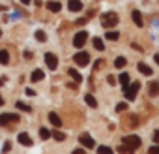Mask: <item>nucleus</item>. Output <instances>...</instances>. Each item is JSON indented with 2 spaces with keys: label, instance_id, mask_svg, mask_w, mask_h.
<instances>
[{
  "label": "nucleus",
  "instance_id": "obj_24",
  "mask_svg": "<svg viewBox=\"0 0 159 154\" xmlns=\"http://www.w3.org/2000/svg\"><path fill=\"white\" fill-rule=\"evenodd\" d=\"M15 107H17V109H21V111H25V113H30V111H32V107H30V105H26V103H23V102H17V103H15Z\"/></svg>",
  "mask_w": 159,
  "mask_h": 154
},
{
  "label": "nucleus",
  "instance_id": "obj_40",
  "mask_svg": "<svg viewBox=\"0 0 159 154\" xmlns=\"http://www.w3.org/2000/svg\"><path fill=\"white\" fill-rule=\"evenodd\" d=\"M4 105V98H2V94H0V107Z\"/></svg>",
  "mask_w": 159,
  "mask_h": 154
},
{
  "label": "nucleus",
  "instance_id": "obj_13",
  "mask_svg": "<svg viewBox=\"0 0 159 154\" xmlns=\"http://www.w3.org/2000/svg\"><path fill=\"white\" fill-rule=\"evenodd\" d=\"M49 120H51V124H52L54 128H60V126H62V118H60L56 113H49Z\"/></svg>",
  "mask_w": 159,
  "mask_h": 154
},
{
  "label": "nucleus",
  "instance_id": "obj_42",
  "mask_svg": "<svg viewBox=\"0 0 159 154\" xmlns=\"http://www.w3.org/2000/svg\"><path fill=\"white\" fill-rule=\"evenodd\" d=\"M21 2H23V4H30V2H32V0H21Z\"/></svg>",
  "mask_w": 159,
  "mask_h": 154
},
{
  "label": "nucleus",
  "instance_id": "obj_23",
  "mask_svg": "<svg viewBox=\"0 0 159 154\" xmlns=\"http://www.w3.org/2000/svg\"><path fill=\"white\" fill-rule=\"evenodd\" d=\"M125 64H127V60H125V58H124V56H118V58H116V60H114V66H116V68H118V70H122V68H124V66H125Z\"/></svg>",
  "mask_w": 159,
  "mask_h": 154
},
{
  "label": "nucleus",
  "instance_id": "obj_5",
  "mask_svg": "<svg viewBox=\"0 0 159 154\" xmlns=\"http://www.w3.org/2000/svg\"><path fill=\"white\" fill-rule=\"evenodd\" d=\"M86 40H88V32H86V30H81V32H77V34H75V38H73V45L81 49V47H84Z\"/></svg>",
  "mask_w": 159,
  "mask_h": 154
},
{
  "label": "nucleus",
  "instance_id": "obj_19",
  "mask_svg": "<svg viewBox=\"0 0 159 154\" xmlns=\"http://www.w3.org/2000/svg\"><path fill=\"white\" fill-rule=\"evenodd\" d=\"M84 102H86L92 109H96V107H98V102H96V98H94L92 94H86V96H84Z\"/></svg>",
  "mask_w": 159,
  "mask_h": 154
},
{
  "label": "nucleus",
  "instance_id": "obj_14",
  "mask_svg": "<svg viewBox=\"0 0 159 154\" xmlns=\"http://www.w3.org/2000/svg\"><path fill=\"white\" fill-rule=\"evenodd\" d=\"M45 77V73H43V70H34L32 71V75H30V79L34 81V83H38V81H41Z\"/></svg>",
  "mask_w": 159,
  "mask_h": 154
},
{
  "label": "nucleus",
  "instance_id": "obj_11",
  "mask_svg": "<svg viewBox=\"0 0 159 154\" xmlns=\"http://www.w3.org/2000/svg\"><path fill=\"white\" fill-rule=\"evenodd\" d=\"M17 139H19V143H21V145H25V147H30V145H32V137H30L26 132H21Z\"/></svg>",
  "mask_w": 159,
  "mask_h": 154
},
{
  "label": "nucleus",
  "instance_id": "obj_38",
  "mask_svg": "<svg viewBox=\"0 0 159 154\" xmlns=\"http://www.w3.org/2000/svg\"><path fill=\"white\" fill-rule=\"evenodd\" d=\"M83 152H84L83 148H75V150H73V154H83Z\"/></svg>",
  "mask_w": 159,
  "mask_h": 154
},
{
  "label": "nucleus",
  "instance_id": "obj_34",
  "mask_svg": "<svg viewBox=\"0 0 159 154\" xmlns=\"http://www.w3.org/2000/svg\"><path fill=\"white\" fill-rule=\"evenodd\" d=\"M153 141H155V143H159V130H155V132H153Z\"/></svg>",
  "mask_w": 159,
  "mask_h": 154
},
{
  "label": "nucleus",
  "instance_id": "obj_18",
  "mask_svg": "<svg viewBox=\"0 0 159 154\" xmlns=\"http://www.w3.org/2000/svg\"><path fill=\"white\" fill-rule=\"evenodd\" d=\"M116 79L120 81V85H122V89H127V85H129V75H127V73H122L120 77H116Z\"/></svg>",
  "mask_w": 159,
  "mask_h": 154
},
{
  "label": "nucleus",
  "instance_id": "obj_15",
  "mask_svg": "<svg viewBox=\"0 0 159 154\" xmlns=\"http://www.w3.org/2000/svg\"><path fill=\"white\" fill-rule=\"evenodd\" d=\"M137 68H139V71H140L142 75H152V68H150L148 64L140 62V64H137Z\"/></svg>",
  "mask_w": 159,
  "mask_h": 154
},
{
  "label": "nucleus",
  "instance_id": "obj_8",
  "mask_svg": "<svg viewBox=\"0 0 159 154\" xmlns=\"http://www.w3.org/2000/svg\"><path fill=\"white\" fill-rule=\"evenodd\" d=\"M79 141H81V145H83L84 148H94V145H96V141H94L92 135H88V133H83L81 137H79Z\"/></svg>",
  "mask_w": 159,
  "mask_h": 154
},
{
  "label": "nucleus",
  "instance_id": "obj_3",
  "mask_svg": "<svg viewBox=\"0 0 159 154\" xmlns=\"http://www.w3.org/2000/svg\"><path fill=\"white\" fill-rule=\"evenodd\" d=\"M139 90H140V83H139V81L127 85V89H124V92H125V100H127V102H133V100L137 98V92H139Z\"/></svg>",
  "mask_w": 159,
  "mask_h": 154
},
{
  "label": "nucleus",
  "instance_id": "obj_33",
  "mask_svg": "<svg viewBox=\"0 0 159 154\" xmlns=\"http://www.w3.org/2000/svg\"><path fill=\"white\" fill-rule=\"evenodd\" d=\"M107 81H109V85H116V77H114V75H109Z\"/></svg>",
  "mask_w": 159,
  "mask_h": 154
},
{
  "label": "nucleus",
  "instance_id": "obj_30",
  "mask_svg": "<svg viewBox=\"0 0 159 154\" xmlns=\"http://www.w3.org/2000/svg\"><path fill=\"white\" fill-rule=\"evenodd\" d=\"M148 152H150V154H159V145L150 147V148H148Z\"/></svg>",
  "mask_w": 159,
  "mask_h": 154
},
{
  "label": "nucleus",
  "instance_id": "obj_12",
  "mask_svg": "<svg viewBox=\"0 0 159 154\" xmlns=\"http://www.w3.org/2000/svg\"><path fill=\"white\" fill-rule=\"evenodd\" d=\"M47 8H49V12H52V13H58V12L62 10V4L56 2V0H51V2H47Z\"/></svg>",
  "mask_w": 159,
  "mask_h": 154
},
{
  "label": "nucleus",
  "instance_id": "obj_36",
  "mask_svg": "<svg viewBox=\"0 0 159 154\" xmlns=\"http://www.w3.org/2000/svg\"><path fill=\"white\" fill-rule=\"evenodd\" d=\"M25 58L30 60V58H32V53H30V51H25Z\"/></svg>",
  "mask_w": 159,
  "mask_h": 154
},
{
  "label": "nucleus",
  "instance_id": "obj_22",
  "mask_svg": "<svg viewBox=\"0 0 159 154\" xmlns=\"http://www.w3.org/2000/svg\"><path fill=\"white\" fill-rule=\"evenodd\" d=\"M105 36H107V40H111V41H116V40L120 38V32H116V30H109Z\"/></svg>",
  "mask_w": 159,
  "mask_h": 154
},
{
  "label": "nucleus",
  "instance_id": "obj_35",
  "mask_svg": "<svg viewBox=\"0 0 159 154\" xmlns=\"http://www.w3.org/2000/svg\"><path fill=\"white\" fill-rule=\"evenodd\" d=\"M77 23H79V25H86V23H88V19H86V17H83V19H79Z\"/></svg>",
  "mask_w": 159,
  "mask_h": 154
},
{
  "label": "nucleus",
  "instance_id": "obj_37",
  "mask_svg": "<svg viewBox=\"0 0 159 154\" xmlns=\"http://www.w3.org/2000/svg\"><path fill=\"white\" fill-rule=\"evenodd\" d=\"M10 148H11V143H6V145H4V152H8Z\"/></svg>",
  "mask_w": 159,
  "mask_h": 154
},
{
  "label": "nucleus",
  "instance_id": "obj_27",
  "mask_svg": "<svg viewBox=\"0 0 159 154\" xmlns=\"http://www.w3.org/2000/svg\"><path fill=\"white\" fill-rule=\"evenodd\" d=\"M39 137H41V139H49V137H51V132H49L47 128H41V130H39Z\"/></svg>",
  "mask_w": 159,
  "mask_h": 154
},
{
  "label": "nucleus",
  "instance_id": "obj_25",
  "mask_svg": "<svg viewBox=\"0 0 159 154\" xmlns=\"http://www.w3.org/2000/svg\"><path fill=\"white\" fill-rule=\"evenodd\" d=\"M36 40H38V41H45V40H47V34H45L43 30H36Z\"/></svg>",
  "mask_w": 159,
  "mask_h": 154
},
{
  "label": "nucleus",
  "instance_id": "obj_2",
  "mask_svg": "<svg viewBox=\"0 0 159 154\" xmlns=\"http://www.w3.org/2000/svg\"><path fill=\"white\" fill-rule=\"evenodd\" d=\"M122 143H124L131 152H135V150L142 145V141H140V137H139V135H127V137H124V139H122Z\"/></svg>",
  "mask_w": 159,
  "mask_h": 154
},
{
  "label": "nucleus",
  "instance_id": "obj_21",
  "mask_svg": "<svg viewBox=\"0 0 159 154\" xmlns=\"http://www.w3.org/2000/svg\"><path fill=\"white\" fill-rule=\"evenodd\" d=\"M92 43H94V47H96L98 51H105V43H103V40L94 38V40H92Z\"/></svg>",
  "mask_w": 159,
  "mask_h": 154
},
{
  "label": "nucleus",
  "instance_id": "obj_41",
  "mask_svg": "<svg viewBox=\"0 0 159 154\" xmlns=\"http://www.w3.org/2000/svg\"><path fill=\"white\" fill-rule=\"evenodd\" d=\"M4 81H6V79H4V77H0V87H2V85H4Z\"/></svg>",
  "mask_w": 159,
  "mask_h": 154
},
{
  "label": "nucleus",
  "instance_id": "obj_20",
  "mask_svg": "<svg viewBox=\"0 0 159 154\" xmlns=\"http://www.w3.org/2000/svg\"><path fill=\"white\" fill-rule=\"evenodd\" d=\"M148 90H150V96H157L159 94V83H150Z\"/></svg>",
  "mask_w": 159,
  "mask_h": 154
},
{
  "label": "nucleus",
  "instance_id": "obj_17",
  "mask_svg": "<svg viewBox=\"0 0 159 154\" xmlns=\"http://www.w3.org/2000/svg\"><path fill=\"white\" fill-rule=\"evenodd\" d=\"M0 64H10V53L6 49H0Z\"/></svg>",
  "mask_w": 159,
  "mask_h": 154
},
{
  "label": "nucleus",
  "instance_id": "obj_31",
  "mask_svg": "<svg viewBox=\"0 0 159 154\" xmlns=\"http://www.w3.org/2000/svg\"><path fill=\"white\" fill-rule=\"evenodd\" d=\"M116 150H118V152H131V150H129V148H127V147H125L124 143H120V147H118Z\"/></svg>",
  "mask_w": 159,
  "mask_h": 154
},
{
  "label": "nucleus",
  "instance_id": "obj_43",
  "mask_svg": "<svg viewBox=\"0 0 159 154\" xmlns=\"http://www.w3.org/2000/svg\"><path fill=\"white\" fill-rule=\"evenodd\" d=\"M0 36H2V30H0Z\"/></svg>",
  "mask_w": 159,
  "mask_h": 154
},
{
  "label": "nucleus",
  "instance_id": "obj_29",
  "mask_svg": "<svg viewBox=\"0 0 159 154\" xmlns=\"http://www.w3.org/2000/svg\"><path fill=\"white\" fill-rule=\"evenodd\" d=\"M125 109H127V103H125V102H120V103L116 105V111H118V113H124Z\"/></svg>",
  "mask_w": 159,
  "mask_h": 154
},
{
  "label": "nucleus",
  "instance_id": "obj_6",
  "mask_svg": "<svg viewBox=\"0 0 159 154\" xmlns=\"http://www.w3.org/2000/svg\"><path fill=\"white\" fill-rule=\"evenodd\" d=\"M45 64H47V68L51 71H54L58 68V56L54 53H45Z\"/></svg>",
  "mask_w": 159,
  "mask_h": 154
},
{
  "label": "nucleus",
  "instance_id": "obj_16",
  "mask_svg": "<svg viewBox=\"0 0 159 154\" xmlns=\"http://www.w3.org/2000/svg\"><path fill=\"white\" fill-rule=\"evenodd\" d=\"M67 73H69V75L73 77V81H75L77 85H79V83H81V81H83V75H81V73H79V71H77L75 68H71V70H69Z\"/></svg>",
  "mask_w": 159,
  "mask_h": 154
},
{
  "label": "nucleus",
  "instance_id": "obj_28",
  "mask_svg": "<svg viewBox=\"0 0 159 154\" xmlns=\"http://www.w3.org/2000/svg\"><path fill=\"white\" fill-rule=\"evenodd\" d=\"M51 135H52L56 141H64V139H66V135H64L62 132H51Z\"/></svg>",
  "mask_w": 159,
  "mask_h": 154
},
{
  "label": "nucleus",
  "instance_id": "obj_7",
  "mask_svg": "<svg viewBox=\"0 0 159 154\" xmlns=\"http://www.w3.org/2000/svg\"><path fill=\"white\" fill-rule=\"evenodd\" d=\"M19 115L15 113H4V115H0V126H6V124H11V122H19Z\"/></svg>",
  "mask_w": 159,
  "mask_h": 154
},
{
  "label": "nucleus",
  "instance_id": "obj_1",
  "mask_svg": "<svg viewBox=\"0 0 159 154\" xmlns=\"http://www.w3.org/2000/svg\"><path fill=\"white\" fill-rule=\"evenodd\" d=\"M120 23V19H118V15L114 13V12H109V13H103L101 15V25L105 26V28H112V26H116Z\"/></svg>",
  "mask_w": 159,
  "mask_h": 154
},
{
  "label": "nucleus",
  "instance_id": "obj_32",
  "mask_svg": "<svg viewBox=\"0 0 159 154\" xmlns=\"http://www.w3.org/2000/svg\"><path fill=\"white\" fill-rule=\"evenodd\" d=\"M25 94L32 98V96H36V90H34V89H26V90H25Z\"/></svg>",
  "mask_w": 159,
  "mask_h": 154
},
{
  "label": "nucleus",
  "instance_id": "obj_39",
  "mask_svg": "<svg viewBox=\"0 0 159 154\" xmlns=\"http://www.w3.org/2000/svg\"><path fill=\"white\" fill-rule=\"evenodd\" d=\"M153 60H155V64L159 66V55H155V56H153Z\"/></svg>",
  "mask_w": 159,
  "mask_h": 154
},
{
  "label": "nucleus",
  "instance_id": "obj_10",
  "mask_svg": "<svg viewBox=\"0 0 159 154\" xmlns=\"http://www.w3.org/2000/svg\"><path fill=\"white\" fill-rule=\"evenodd\" d=\"M131 19H133V23H135L139 28H142V26H144V21H142V13H140V12H137V10H135V12L131 13Z\"/></svg>",
  "mask_w": 159,
  "mask_h": 154
},
{
  "label": "nucleus",
  "instance_id": "obj_26",
  "mask_svg": "<svg viewBox=\"0 0 159 154\" xmlns=\"http://www.w3.org/2000/svg\"><path fill=\"white\" fill-rule=\"evenodd\" d=\"M98 152H99V154H111V152H112V148H111V147L101 145V147H98Z\"/></svg>",
  "mask_w": 159,
  "mask_h": 154
},
{
  "label": "nucleus",
  "instance_id": "obj_9",
  "mask_svg": "<svg viewBox=\"0 0 159 154\" xmlns=\"http://www.w3.org/2000/svg\"><path fill=\"white\" fill-rule=\"evenodd\" d=\"M67 8H69V12H81L83 10V2L81 0H69Z\"/></svg>",
  "mask_w": 159,
  "mask_h": 154
},
{
  "label": "nucleus",
  "instance_id": "obj_4",
  "mask_svg": "<svg viewBox=\"0 0 159 154\" xmlns=\"http://www.w3.org/2000/svg\"><path fill=\"white\" fill-rule=\"evenodd\" d=\"M73 60H75L77 66H88L90 64V55L86 51H79V53H75Z\"/></svg>",
  "mask_w": 159,
  "mask_h": 154
}]
</instances>
